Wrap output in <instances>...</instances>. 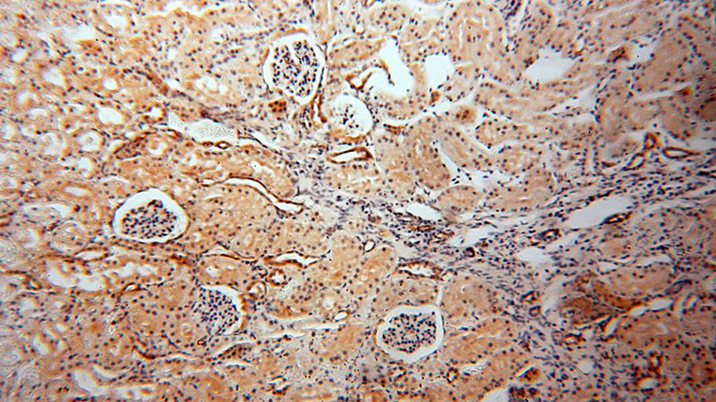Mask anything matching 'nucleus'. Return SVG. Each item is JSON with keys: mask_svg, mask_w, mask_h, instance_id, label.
Wrapping results in <instances>:
<instances>
[{"mask_svg": "<svg viewBox=\"0 0 716 402\" xmlns=\"http://www.w3.org/2000/svg\"><path fill=\"white\" fill-rule=\"evenodd\" d=\"M269 68L275 86L290 94L306 96L316 84L320 63L313 47L300 39L276 46Z\"/></svg>", "mask_w": 716, "mask_h": 402, "instance_id": "f257e3e1", "label": "nucleus"}, {"mask_svg": "<svg viewBox=\"0 0 716 402\" xmlns=\"http://www.w3.org/2000/svg\"><path fill=\"white\" fill-rule=\"evenodd\" d=\"M175 224V215L156 202L132 209L121 222L124 235L141 240L164 238L174 230Z\"/></svg>", "mask_w": 716, "mask_h": 402, "instance_id": "7ed1b4c3", "label": "nucleus"}, {"mask_svg": "<svg viewBox=\"0 0 716 402\" xmlns=\"http://www.w3.org/2000/svg\"><path fill=\"white\" fill-rule=\"evenodd\" d=\"M439 322L432 312H403L392 315L381 332V341L390 351L412 356L436 343Z\"/></svg>", "mask_w": 716, "mask_h": 402, "instance_id": "f03ea898", "label": "nucleus"}]
</instances>
